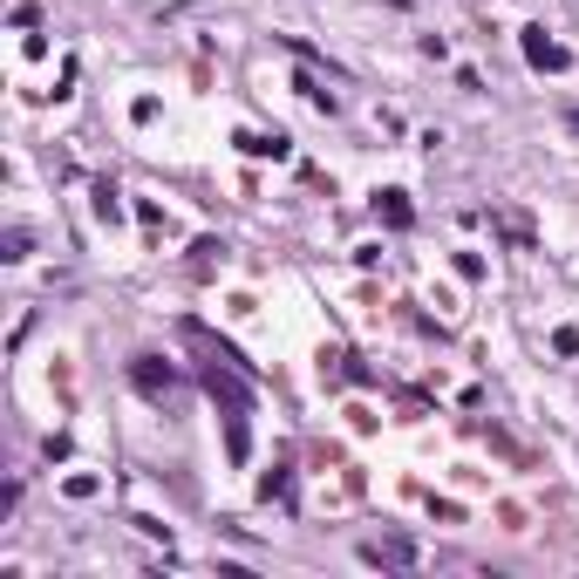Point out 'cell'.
<instances>
[{
    "label": "cell",
    "instance_id": "1",
    "mask_svg": "<svg viewBox=\"0 0 579 579\" xmlns=\"http://www.w3.org/2000/svg\"><path fill=\"white\" fill-rule=\"evenodd\" d=\"M368 559H389V566H410V539H389V545H368Z\"/></svg>",
    "mask_w": 579,
    "mask_h": 579
}]
</instances>
